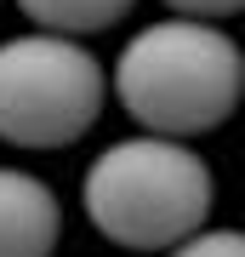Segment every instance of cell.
I'll return each instance as SVG.
<instances>
[{
    "label": "cell",
    "instance_id": "obj_1",
    "mask_svg": "<svg viewBox=\"0 0 245 257\" xmlns=\"http://www.w3.org/2000/svg\"><path fill=\"white\" fill-rule=\"evenodd\" d=\"M120 109L154 138L217 132L245 97V46L222 23L154 18L120 46L109 74Z\"/></svg>",
    "mask_w": 245,
    "mask_h": 257
},
{
    "label": "cell",
    "instance_id": "obj_2",
    "mask_svg": "<svg viewBox=\"0 0 245 257\" xmlns=\"http://www.w3.org/2000/svg\"><path fill=\"white\" fill-rule=\"evenodd\" d=\"M211 200H217V177L211 160L194 143L177 138H114L97 149L80 177V206L91 229L109 234L126 251H171L188 234L205 229Z\"/></svg>",
    "mask_w": 245,
    "mask_h": 257
},
{
    "label": "cell",
    "instance_id": "obj_3",
    "mask_svg": "<svg viewBox=\"0 0 245 257\" xmlns=\"http://www.w3.org/2000/svg\"><path fill=\"white\" fill-rule=\"evenodd\" d=\"M109 103V69L86 40L29 35L0 40V143L69 149L97 126Z\"/></svg>",
    "mask_w": 245,
    "mask_h": 257
},
{
    "label": "cell",
    "instance_id": "obj_4",
    "mask_svg": "<svg viewBox=\"0 0 245 257\" xmlns=\"http://www.w3.org/2000/svg\"><path fill=\"white\" fill-rule=\"evenodd\" d=\"M63 240V200L46 177L0 166V257H52Z\"/></svg>",
    "mask_w": 245,
    "mask_h": 257
},
{
    "label": "cell",
    "instance_id": "obj_5",
    "mask_svg": "<svg viewBox=\"0 0 245 257\" xmlns=\"http://www.w3.org/2000/svg\"><path fill=\"white\" fill-rule=\"evenodd\" d=\"M137 0H18V12L46 35H69V40H86V35H103V29L126 23Z\"/></svg>",
    "mask_w": 245,
    "mask_h": 257
},
{
    "label": "cell",
    "instance_id": "obj_6",
    "mask_svg": "<svg viewBox=\"0 0 245 257\" xmlns=\"http://www.w3.org/2000/svg\"><path fill=\"white\" fill-rule=\"evenodd\" d=\"M165 257H245V229H200Z\"/></svg>",
    "mask_w": 245,
    "mask_h": 257
},
{
    "label": "cell",
    "instance_id": "obj_7",
    "mask_svg": "<svg viewBox=\"0 0 245 257\" xmlns=\"http://www.w3.org/2000/svg\"><path fill=\"white\" fill-rule=\"evenodd\" d=\"M165 6H171V18L222 23V18H234V12H245V0H165Z\"/></svg>",
    "mask_w": 245,
    "mask_h": 257
}]
</instances>
